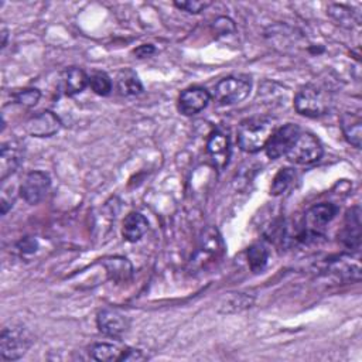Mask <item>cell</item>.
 Masks as SVG:
<instances>
[{
    "instance_id": "1",
    "label": "cell",
    "mask_w": 362,
    "mask_h": 362,
    "mask_svg": "<svg viewBox=\"0 0 362 362\" xmlns=\"http://www.w3.org/2000/svg\"><path fill=\"white\" fill-rule=\"evenodd\" d=\"M275 130V121L270 118L246 119L238 128V145L246 153H257L264 149L267 140Z\"/></svg>"
},
{
    "instance_id": "2",
    "label": "cell",
    "mask_w": 362,
    "mask_h": 362,
    "mask_svg": "<svg viewBox=\"0 0 362 362\" xmlns=\"http://www.w3.org/2000/svg\"><path fill=\"white\" fill-rule=\"evenodd\" d=\"M331 97L326 89L309 83L302 86L295 95V109L306 118H320L331 108Z\"/></svg>"
},
{
    "instance_id": "3",
    "label": "cell",
    "mask_w": 362,
    "mask_h": 362,
    "mask_svg": "<svg viewBox=\"0 0 362 362\" xmlns=\"http://www.w3.org/2000/svg\"><path fill=\"white\" fill-rule=\"evenodd\" d=\"M252 81L248 75H232L221 79L214 89V100L218 105H235L248 98Z\"/></svg>"
},
{
    "instance_id": "4",
    "label": "cell",
    "mask_w": 362,
    "mask_h": 362,
    "mask_svg": "<svg viewBox=\"0 0 362 362\" xmlns=\"http://www.w3.org/2000/svg\"><path fill=\"white\" fill-rule=\"evenodd\" d=\"M32 335L22 326H12L2 330L0 335V355L5 361L20 359L32 347Z\"/></svg>"
},
{
    "instance_id": "5",
    "label": "cell",
    "mask_w": 362,
    "mask_h": 362,
    "mask_svg": "<svg viewBox=\"0 0 362 362\" xmlns=\"http://www.w3.org/2000/svg\"><path fill=\"white\" fill-rule=\"evenodd\" d=\"M323 145L311 133H300L289 153L288 159L300 166H309L319 161L323 157Z\"/></svg>"
},
{
    "instance_id": "6",
    "label": "cell",
    "mask_w": 362,
    "mask_h": 362,
    "mask_svg": "<svg viewBox=\"0 0 362 362\" xmlns=\"http://www.w3.org/2000/svg\"><path fill=\"white\" fill-rule=\"evenodd\" d=\"M300 128L295 123H288L276 129L264 146L267 157L272 160H276L282 156H286L295 145V142L297 140V138L300 136Z\"/></svg>"
},
{
    "instance_id": "7",
    "label": "cell",
    "mask_w": 362,
    "mask_h": 362,
    "mask_svg": "<svg viewBox=\"0 0 362 362\" xmlns=\"http://www.w3.org/2000/svg\"><path fill=\"white\" fill-rule=\"evenodd\" d=\"M50 187H51V178L47 173L40 170L32 171L23 180V183L20 186V196L27 204L36 206L41 200H44Z\"/></svg>"
},
{
    "instance_id": "8",
    "label": "cell",
    "mask_w": 362,
    "mask_h": 362,
    "mask_svg": "<svg viewBox=\"0 0 362 362\" xmlns=\"http://www.w3.org/2000/svg\"><path fill=\"white\" fill-rule=\"evenodd\" d=\"M337 213L338 208L330 203H323L311 207L304 217V232L311 236L320 235L324 228L334 220Z\"/></svg>"
},
{
    "instance_id": "9",
    "label": "cell",
    "mask_w": 362,
    "mask_h": 362,
    "mask_svg": "<svg viewBox=\"0 0 362 362\" xmlns=\"http://www.w3.org/2000/svg\"><path fill=\"white\" fill-rule=\"evenodd\" d=\"M210 100H211V95L206 88H201V86L187 88L178 97V111L186 116L197 115L208 107Z\"/></svg>"
},
{
    "instance_id": "10",
    "label": "cell",
    "mask_w": 362,
    "mask_h": 362,
    "mask_svg": "<svg viewBox=\"0 0 362 362\" xmlns=\"http://www.w3.org/2000/svg\"><path fill=\"white\" fill-rule=\"evenodd\" d=\"M25 149L20 142L11 140L2 145L0 150V180L5 181L15 174L23 163Z\"/></svg>"
},
{
    "instance_id": "11",
    "label": "cell",
    "mask_w": 362,
    "mask_h": 362,
    "mask_svg": "<svg viewBox=\"0 0 362 362\" xmlns=\"http://www.w3.org/2000/svg\"><path fill=\"white\" fill-rule=\"evenodd\" d=\"M60 118L51 111H43L26 122V132L33 138H51L61 129Z\"/></svg>"
},
{
    "instance_id": "12",
    "label": "cell",
    "mask_w": 362,
    "mask_h": 362,
    "mask_svg": "<svg viewBox=\"0 0 362 362\" xmlns=\"http://www.w3.org/2000/svg\"><path fill=\"white\" fill-rule=\"evenodd\" d=\"M97 326L107 337L119 338L128 331L129 320L116 310H102L97 317Z\"/></svg>"
},
{
    "instance_id": "13",
    "label": "cell",
    "mask_w": 362,
    "mask_h": 362,
    "mask_svg": "<svg viewBox=\"0 0 362 362\" xmlns=\"http://www.w3.org/2000/svg\"><path fill=\"white\" fill-rule=\"evenodd\" d=\"M207 152L213 164L218 170H224L228 166L231 157V145L228 136L220 130L213 132L207 143Z\"/></svg>"
},
{
    "instance_id": "14",
    "label": "cell",
    "mask_w": 362,
    "mask_h": 362,
    "mask_svg": "<svg viewBox=\"0 0 362 362\" xmlns=\"http://www.w3.org/2000/svg\"><path fill=\"white\" fill-rule=\"evenodd\" d=\"M342 243L352 250H358L361 245V210L354 207L347 213L345 224L341 231Z\"/></svg>"
},
{
    "instance_id": "15",
    "label": "cell",
    "mask_w": 362,
    "mask_h": 362,
    "mask_svg": "<svg viewBox=\"0 0 362 362\" xmlns=\"http://www.w3.org/2000/svg\"><path fill=\"white\" fill-rule=\"evenodd\" d=\"M88 83H89V76L85 74L82 68H78V67L67 68L62 72L61 81H60L61 90L67 97H74L81 94L88 86Z\"/></svg>"
},
{
    "instance_id": "16",
    "label": "cell",
    "mask_w": 362,
    "mask_h": 362,
    "mask_svg": "<svg viewBox=\"0 0 362 362\" xmlns=\"http://www.w3.org/2000/svg\"><path fill=\"white\" fill-rule=\"evenodd\" d=\"M341 129L349 145L359 149L362 138V118L361 112H344L341 116Z\"/></svg>"
},
{
    "instance_id": "17",
    "label": "cell",
    "mask_w": 362,
    "mask_h": 362,
    "mask_svg": "<svg viewBox=\"0 0 362 362\" xmlns=\"http://www.w3.org/2000/svg\"><path fill=\"white\" fill-rule=\"evenodd\" d=\"M149 231V221L140 213H130L123 221L122 235L128 242L140 241Z\"/></svg>"
},
{
    "instance_id": "18",
    "label": "cell",
    "mask_w": 362,
    "mask_h": 362,
    "mask_svg": "<svg viewBox=\"0 0 362 362\" xmlns=\"http://www.w3.org/2000/svg\"><path fill=\"white\" fill-rule=\"evenodd\" d=\"M102 264L105 266L109 279H112L114 282H126L132 278V264L126 257L122 256H112V257H107L104 259Z\"/></svg>"
},
{
    "instance_id": "19",
    "label": "cell",
    "mask_w": 362,
    "mask_h": 362,
    "mask_svg": "<svg viewBox=\"0 0 362 362\" xmlns=\"http://www.w3.org/2000/svg\"><path fill=\"white\" fill-rule=\"evenodd\" d=\"M222 249H224V243H222V238H221L218 229L214 227H210L204 231V234L201 236V245L197 252V257H200V260H203L204 257H208V256L217 257L221 255Z\"/></svg>"
},
{
    "instance_id": "20",
    "label": "cell",
    "mask_w": 362,
    "mask_h": 362,
    "mask_svg": "<svg viewBox=\"0 0 362 362\" xmlns=\"http://www.w3.org/2000/svg\"><path fill=\"white\" fill-rule=\"evenodd\" d=\"M255 303V297L246 293H229L227 295L218 306V313L221 314H235L241 313Z\"/></svg>"
},
{
    "instance_id": "21",
    "label": "cell",
    "mask_w": 362,
    "mask_h": 362,
    "mask_svg": "<svg viewBox=\"0 0 362 362\" xmlns=\"http://www.w3.org/2000/svg\"><path fill=\"white\" fill-rule=\"evenodd\" d=\"M116 88L119 90V94L123 97L138 95L143 90V85H142L139 76L132 69H123L118 74Z\"/></svg>"
},
{
    "instance_id": "22",
    "label": "cell",
    "mask_w": 362,
    "mask_h": 362,
    "mask_svg": "<svg viewBox=\"0 0 362 362\" xmlns=\"http://www.w3.org/2000/svg\"><path fill=\"white\" fill-rule=\"evenodd\" d=\"M351 256H341L335 260H333L330 263V272H333L334 275H338L340 278H344V279H355L358 281L359 279V263H354L351 262Z\"/></svg>"
},
{
    "instance_id": "23",
    "label": "cell",
    "mask_w": 362,
    "mask_h": 362,
    "mask_svg": "<svg viewBox=\"0 0 362 362\" xmlns=\"http://www.w3.org/2000/svg\"><path fill=\"white\" fill-rule=\"evenodd\" d=\"M328 16L341 27L351 29L354 25L359 23V18L356 12H354L351 8L344 5H330L327 9Z\"/></svg>"
},
{
    "instance_id": "24",
    "label": "cell",
    "mask_w": 362,
    "mask_h": 362,
    "mask_svg": "<svg viewBox=\"0 0 362 362\" xmlns=\"http://www.w3.org/2000/svg\"><path fill=\"white\" fill-rule=\"evenodd\" d=\"M296 178H297V174L295 168H290V167L282 168L274 178V183H272V187H270V194L275 197L285 194L288 190L293 187V185L296 183Z\"/></svg>"
},
{
    "instance_id": "25",
    "label": "cell",
    "mask_w": 362,
    "mask_h": 362,
    "mask_svg": "<svg viewBox=\"0 0 362 362\" xmlns=\"http://www.w3.org/2000/svg\"><path fill=\"white\" fill-rule=\"evenodd\" d=\"M269 250L263 243H255L248 249V263L253 274H260L266 267Z\"/></svg>"
},
{
    "instance_id": "26",
    "label": "cell",
    "mask_w": 362,
    "mask_h": 362,
    "mask_svg": "<svg viewBox=\"0 0 362 362\" xmlns=\"http://www.w3.org/2000/svg\"><path fill=\"white\" fill-rule=\"evenodd\" d=\"M90 89L100 97H108L112 93V79L107 72H95L89 76Z\"/></svg>"
},
{
    "instance_id": "27",
    "label": "cell",
    "mask_w": 362,
    "mask_h": 362,
    "mask_svg": "<svg viewBox=\"0 0 362 362\" xmlns=\"http://www.w3.org/2000/svg\"><path fill=\"white\" fill-rule=\"evenodd\" d=\"M90 356H93L95 361H101V362H109V361H119L121 356V351L111 345V344H95L89 351Z\"/></svg>"
},
{
    "instance_id": "28",
    "label": "cell",
    "mask_w": 362,
    "mask_h": 362,
    "mask_svg": "<svg viewBox=\"0 0 362 362\" xmlns=\"http://www.w3.org/2000/svg\"><path fill=\"white\" fill-rule=\"evenodd\" d=\"M15 101L26 108H32L34 105H37V102L41 98V93L37 88H25L18 90V93L13 95Z\"/></svg>"
},
{
    "instance_id": "29",
    "label": "cell",
    "mask_w": 362,
    "mask_h": 362,
    "mask_svg": "<svg viewBox=\"0 0 362 362\" xmlns=\"http://www.w3.org/2000/svg\"><path fill=\"white\" fill-rule=\"evenodd\" d=\"M174 6L180 11H185L192 15H199L211 6V2H201V0H186V2H174Z\"/></svg>"
},
{
    "instance_id": "30",
    "label": "cell",
    "mask_w": 362,
    "mask_h": 362,
    "mask_svg": "<svg viewBox=\"0 0 362 362\" xmlns=\"http://www.w3.org/2000/svg\"><path fill=\"white\" fill-rule=\"evenodd\" d=\"M213 30L217 36H229L235 33L236 27L229 18H218L213 25Z\"/></svg>"
},
{
    "instance_id": "31",
    "label": "cell",
    "mask_w": 362,
    "mask_h": 362,
    "mask_svg": "<svg viewBox=\"0 0 362 362\" xmlns=\"http://www.w3.org/2000/svg\"><path fill=\"white\" fill-rule=\"evenodd\" d=\"M37 248H39L37 241L34 238H30V236L23 238L16 245V249H18V252L20 255H32V253H34L37 250Z\"/></svg>"
},
{
    "instance_id": "32",
    "label": "cell",
    "mask_w": 362,
    "mask_h": 362,
    "mask_svg": "<svg viewBox=\"0 0 362 362\" xmlns=\"http://www.w3.org/2000/svg\"><path fill=\"white\" fill-rule=\"evenodd\" d=\"M143 359H146V355H143V352L139 349L123 351L119 356V361H143Z\"/></svg>"
},
{
    "instance_id": "33",
    "label": "cell",
    "mask_w": 362,
    "mask_h": 362,
    "mask_svg": "<svg viewBox=\"0 0 362 362\" xmlns=\"http://www.w3.org/2000/svg\"><path fill=\"white\" fill-rule=\"evenodd\" d=\"M154 47L152 44H143L140 47H138L133 53L138 58H146V57H150L152 54H154Z\"/></svg>"
},
{
    "instance_id": "34",
    "label": "cell",
    "mask_w": 362,
    "mask_h": 362,
    "mask_svg": "<svg viewBox=\"0 0 362 362\" xmlns=\"http://www.w3.org/2000/svg\"><path fill=\"white\" fill-rule=\"evenodd\" d=\"M8 36H9V32H8V29L4 26V27H2V47H6Z\"/></svg>"
}]
</instances>
